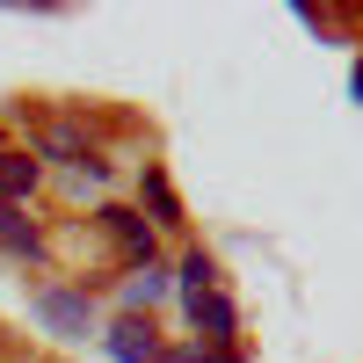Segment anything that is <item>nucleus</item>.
Masks as SVG:
<instances>
[{
	"label": "nucleus",
	"mask_w": 363,
	"mask_h": 363,
	"mask_svg": "<svg viewBox=\"0 0 363 363\" xmlns=\"http://www.w3.org/2000/svg\"><path fill=\"white\" fill-rule=\"evenodd\" d=\"M29 313H37V320L51 327V335H66V342H80V335H87V320H95L80 291H58V284H44L37 298H29Z\"/></svg>",
	"instance_id": "2"
},
{
	"label": "nucleus",
	"mask_w": 363,
	"mask_h": 363,
	"mask_svg": "<svg viewBox=\"0 0 363 363\" xmlns=\"http://www.w3.org/2000/svg\"><path fill=\"white\" fill-rule=\"evenodd\" d=\"M145 203H153V218H160V225L182 218V203H174V189H167V174H160V167H145Z\"/></svg>",
	"instance_id": "8"
},
{
	"label": "nucleus",
	"mask_w": 363,
	"mask_h": 363,
	"mask_svg": "<svg viewBox=\"0 0 363 363\" xmlns=\"http://www.w3.org/2000/svg\"><path fill=\"white\" fill-rule=\"evenodd\" d=\"M349 95H356V102H363V58H356V73H349Z\"/></svg>",
	"instance_id": "10"
},
{
	"label": "nucleus",
	"mask_w": 363,
	"mask_h": 363,
	"mask_svg": "<svg viewBox=\"0 0 363 363\" xmlns=\"http://www.w3.org/2000/svg\"><path fill=\"white\" fill-rule=\"evenodd\" d=\"M102 342H109V356H116V363H160V335H153L145 320H116Z\"/></svg>",
	"instance_id": "3"
},
{
	"label": "nucleus",
	"mask_w": 363,
	"mask_h": 363,
	"mask_svg": "<svg viewBox=\"0 0 363 363\" xmlns=\"http://www.w3.org/2000/svg\"><path fill=\"white\" fill-rule=\"evenodd\" d=\"M189 327H196V349H203V342H211V349H233L240 313H233V298L211 284V291H189Z\"/></svg>",
	"instance_id": "1"
},
{
	"label": "nucleus",
	"mask_w": 363,
	"mask_h": 363,
	"mask_svg": "<svg viewBox=\"0 0 363 363\" xmlns=\"http://www.w3.org/2000/svg\"><path fill=\"white\" fill-rule=\"evenodd\" d=\"M102 218H109V233H116V240H124V255H131L138 269H145V262H153V225H145V218H138V211H102Z\"/></svg>",
	"instance_id": "6"
},
{
	"label": "nucleus",
	"mask_w": 363,
	"mask_h": 363,
	"mask_svg": "<svg viewBox=\"0 0 363 363\" xmlns=\"http://www.w3.org/2000/svg\"><path fill=\"white\" fill-rule=\"evenodd\" d=\"M0 247H8V255H22V262H37V255H44V233L29 225L15 203H0Z\"/></svg>",
	"instance_id": "4"
},
{
	"label": "nucleus",
	"mask_w": 363,
	"mask_h": 363,
	"mask_svg": "<svg viewBox=\"0 0 363 363\" xmlns=\"http://www.w3.org/2000/svg\"><path fill=\"white\" fill-rule=\"evenodd\" d=\"M44 153H51V160H73L80 174H87V167H102V160H87V145H80V131H51V138H44Z\"/></svg>",
	"instance_id": "9"
},
{
	"label": "nucleus",
	"mask_w": 363,
	"mask_h": 363,
	"mask_svg": "<svg viewBox=\"0 0 363 363\" xmlns=\"http://www.w3.org/2000/svg\"><path fill=\"white\" fill-rule=\"evenodd\" d=\"M29 189H37V160L15 153V145H0V203H22Z\"/></svg>",
	"instance_id": "5"
},
{
	"label": "nucleus",
	"mask_w": 363,
	"mask_h": 363,
	"mask_svg": "<svg viewBox=\"0 0 363 363\" xmlns=\"http://www.w3.org/2000/svg\"><path fill=\"white\" fill-rule=\"evenodd\" d=\"M160 298H167V277H160V269H153V262H145V269H138V277L124 284V306H131V313H138V306H145V313H153V306H160Z\"/></svg>",
	"instance_id": "7"
}]
</instances>
